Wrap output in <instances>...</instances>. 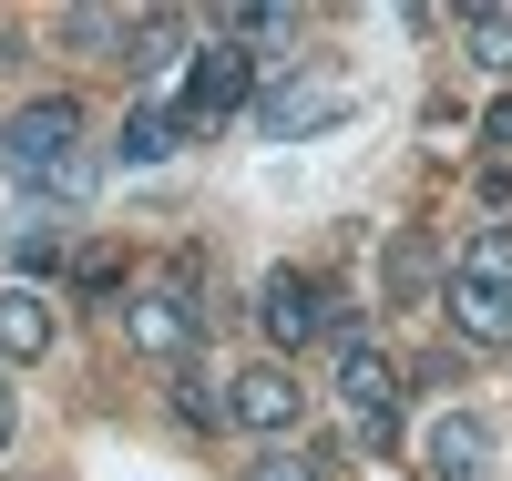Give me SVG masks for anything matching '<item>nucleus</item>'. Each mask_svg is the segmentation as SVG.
<instances>
[{
	"mask_svg": "<svg viewBox=\"0 0 512 481\" xmlns=\"http://www.w3.org/2000/svg\"><path fill=\"white\" fill-rule=\"evenodd\" d=\"M461 62L472 72H512V11H461Z\"/></svg>",
	"mask_w": 512,
	"mask_h": 481,
	"instance_id": "15",
	"label": "nucleus"
},
{
	"mask_svg": "<svg viewBox=\"0 0 512 481\" xmlns=\"http://www.w3.org/2000/svg\"><path fill=\"white\" fill-rule=\"evenodd\" d=\"M482 144H492V154H512V93H502V103L482 113Z\"/></svg>",
	"mask_w": 512,
	"mask_h": 481,
	"instance_id": "21",
	"label": "nucleus"
},
{
	"mask_svg": "<svg viewBox=\"0 0 512 481\" xmlns=\"http://www.w3.org/2000/svg\"><path fill=\"white\" fill-rule=\"evenodd\" d=\"M62 41H72L82 62H103V52H123V41H134V21H123V11H72Z\"/></svg>",
	"mask_w": 512,
	"mask_h": 481,
	"instance_id": "19",
	"label": "nucleus"
},
{
	"mask_svg": "<svg viewBox=\"0 0 512 481\" xmlns=\"http://www.w3.org/2000/svg\"><path fill=\"white\" fill-rule=\"evenodd\" d=\"M246 93H256V52L216 31L205 52H185V103H175V123H185V134H216L226 113H246Z\"/></svg>",
	"mask_w": 512,
	"mask_h": 481,
	"instance_id": "2",
	"label": "nucleus"
},
{
	"mask_svg": "<svg viewBox=\"0 0 512 481\" xmlns=\"http://www.w3.org/2000/svg\"><path fill=\"white\" fill-rule=\"evenodd\" d=\"M11 62H21V31H0V72H11Z\"/></svg>",
	"mask_w": 512,
	"mask_h": 481,
	"instance_id": "22",
	"label": "nucleus"
},
{
	"mask_svg": "<svg viewBox=\"0 0 512 481\" xmlns=\"http://www.w3.org/2000/svg\"><path fill=\"white\" fill-rule=\"evenodd\" d=\"M72 134H82V103H72V93H41V103H21L11 123H0V164H11L21 185H62V195H82V154H72Z\"/></svg>",
	"mask_w": 512,
	"mask_h": 481,
	"instance_id": "1",
	"label": "nucleus"
},
{
	"mask_svg": "<svg viewBox=\"0 0 512 481\" xmlns=\"http://www.w3.org/2000/svg\"><path fill=\"white\" fill-rule=\"evenodd\" d=\"M175 420H185V430H205V441H216V430H226L236 410H226V389L205 379V369H175Z\"/></svg>",
	"mask_w": 512,
	"mask_h": 481,
	"instance_id": "17",
	"label": "nucleus"
},
{
	"mask_svg": "<svg viewBox=\"0 0 512 481\" xmlns=\"http://www.w3.org/2000/svg\"><path fill=\"white\" fill-rule=\"evenodd\" d=\"M431 471H441V481H482V471H492V420L441 410V420H431Z\"/></svg>",
	"mask_w": 512,
	"mask_h": 481,
	"instance_id": "8",
	"label": "nucleus"
},
{
	"mask_svg": "<svg viewBox=\"0 0 512 481\" xmlns=\"http://www.w3.org/2000/svg\"><path fill=\"white\" fill-rule=\"evenodd\" d=\"M236 481H328V451H318V441H267Z\"/></svg>",
	"mask_w": 512,
	"mask_h": 481,
	"instance_id": "16",
	"label": "nucleus"
},
{
	"mask_svg": "<svg viewBox=\"0 0 512 481\" xmlns=\"http://www.w3.org/2000/svg\"><path fill=\"white\" fill-rule=\"evenodd\" d=\"M123 338H134L144 348V359H195V348H205V308H195V287L175 277V287H134V297H123Z\"/></svg>",
	"mask_w": 512,
	"mask_h": 481,
	"instance_id": "3",
	"label": "nucleus"
},
{
	"mask_svg": "<svg viewBox=\"0 0 512 481\" xmlns=\"http://www.w3.org/2000/svg\"><path fill=\"white\" fill-rule=\"evenodd\" d=\"M256 328H267V359H297L308 338H328V287L297 277V267H277L267 287H256Z\"/></svg>",
	"mask_w": 512,
	"mask_h": 481,
	"instance_id": "5",
	"label": "nucleus"
},
{
	"mask_svg": "<svg viewBox=\"0 0 512 481\" xmlns=\"http://www.w3.org/2000/svg\"><path fill=\"white\" fill-rule=\"evenodd\" d=\"M185 62V21L175 11H154V21H134V41H123V72H144V82H164Z\"/></svg>",
	"mask_w": 512,
	"mask_h": 481,
	"instance_id": "12",
	"label": "nucleus"
},
{
	"mask_svg": "<svg viewBox=\"0 0 512 481\" xmlns=\"http://www.w3.org/2000/svg\"><path fill=\"white\" fill-rule=\"evenodd\" d=\"M379 287H390V308H420V297H441L451 277H441V246L420 236V226H400L390 246H379Z\"/></svg>",
	"mask_w": 512,
	"mask_h": 481,
	"instance_id": "7",
	"label": "nucleus"
},
{
	"mask_svg": "<svg viewBox=\"0 0 512 481\" xmlns=\"http://www.w3.org/2000/svg\"><path fill=\"white\" fill-rule=\"evenodd\" d=\"M175 134H185V123L164 113V103H134V113H123V134H113V154H123V164H164Z\"/></svg>",
	"mask_w": 512,
	"mask_h": 481,
	"instance_id": "13",
	"label": "nucleus"
},
{
	"mask_svg": "<svg viewBox=\"0 0 512 481\" xmlns=\"http://www.w3.org/2000/svg\"><path fill=\"white\" fill-rule=\"evenodd\" d=\"M0 451H11V389H0Z\"/></svg>",
	"mask_w": 512,
	"mask_h": 481,
	"instance_id": "23",
	"label": "nucleus"
},
{
	"mask_svg": "<svg viewBox=\"0 0 512 481\" xmlns=\"http://www.w3.org/2000/svg\"><path fill=\"white\" fill-rule=\"evenodd\" d=\"M256 123H267V134H308V123H338V93H297L287 82V93L256 103Z\"/></svg>",
	"mask_w": 512,
	"mask_h": 481,
	"instance_id": "18",
	"label": "nucleus"
},
{
	"mask_svg": "<svg viewBox=\"0 0 512 481\" xmlns=\"http://www.w3.org/2000/svg\"><path fill=\"white\" fill-rule=\"evenodd\" d=\"M338 400H349V420H400V359L390 348H369V338H349L338 348Z\"/></svg>",
	"mask_w": 512,
	"mask_h": 481,
	"instance_id": "6",
	"label": "nucleus"
},
{
	"mask_svg": "<svg viewBox=\"0 0 512 481\" xmlns=\"http://www.w3.org/2000/svg\"><path fill=\"white\" fill-rule=\"evenodd\" d=\"M52 297L41 287H0V359H41V348H52Z\"/></svg>",
	"mask_w": 512,
	"mask_h": 481,
	"instance_id": "9",
	"label": "nucleus"
},
{
	"mask_svg": "<svg viewBox=\"0 0 512 481\" xmlns=\"http://www.w3.org/2000/svg\"><path fill=\"white\" fill-rule=\"evenodd\" d=\"M451 277L512 297V226H472V236H461V256H451Z\"/></svg>",
	"mask_w": 512,
	"mask_h": 481,
	"instance_id": "11",
	"label": "nucleus"
},
{
	"mask_svg": "<svg viewBox=\"0 0 512 481\" xmlns=\"http://www.w3.org/2000/svg\"><path fill=\"white\" fill-rule=\"evenodd\" d=\"M123 287V267H113V256L93 246V256H72V297H113Z\"/></svg>",
	"mask_w": 512,
	"mask_h": 481,
	"instance_id": "20",
	"label": "nucleus"
},
{
	"mask_svg": "<svg viewBox=\"0 0 512 481\" xmlns=\"http://www.w3.org/2000/svg\"><path fill=\"white\" fill-rule=\"evenodd\" d=\"M226 410L236 430H256V441H297V420H308V379H297L287 359H256L226 379Z\"/></svg>",
	"mask_w": 512,
	"mask_h": 481,
	"instance_id": "4",
	"label": "nucleus"
},
{
	"mask_svg": "<svg viewBox=\"0 0 512 481\" xmlns=\"http://www.w3.org/2000/svg\"><path fill=\"white\" fill-rule=\"evenodd\" d=\"M441 308H451V328L472 338V348H512V297H492V287H441Z\"/></svg>",
	"mask_w": 512,
	"mask_h": 481,
	"instance_id": "10",
	"label": "nucleus"
},
{
	"mask_svg": "<svg viewBox=\"0 0 512 481\" xmlns=\"http://www.w3.org/2000/svg\"><path fill=\"white\" fill-rule=\"evenodd\" d=\"M62 246H72V226L21 215V226H11V267H21V287H31V277H62Z\"/></svg>",
	"mask_w": 512,
	"mask_h": 481,
	"instance_id": "14",
	"label": "nucleus"
}]
</instances>
